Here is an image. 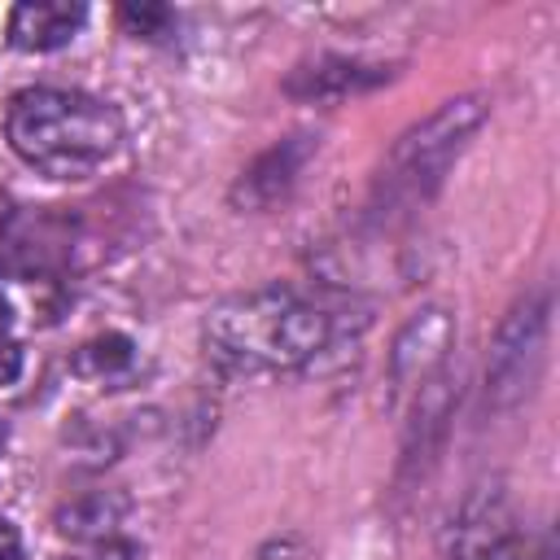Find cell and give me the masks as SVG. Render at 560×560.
<instances>
[{"mask_svg": "<svg viewBox=\"0 0 560 560\" xmlns=\"http://www.w3.org/2000/svg\"><path fill=\"white\" fill-rule=\"evenodd\" d=\"M4 136L26 166L57 179H79L114 158L122 140V118L114 105L88 92L26 88L9 105Z\"/></svg>", "mask_w": 560, "mask_h": 560, "instance_id": "1", "label": "cell"}, {"mask_svg": "<svg viewBox=\"0 0 560 560\" xmlns=\"http://www.w3.org/2000/svg\"><path fill=\"white\" fill-rule=\"evenodd\" d=\"M328 341V315L293 289H254L206 315V346L236 372H289Z\"/></svg>", "mask_w": 560, "mask_h": 560, "instance_id": "2", "label": "cell"}, {"mask_svg": "<svg viewBox=\"0 0 560 560\" xmlns=\"http://www.w3.org/2000/svg\"><path fill=\"white\" fill-rule=\"evenodd\" d=\"M486 118V105L477 96H459V101H446L438 114H429L416 131H407L398 140V149L389 153V166L381 171V192L385 201H416L424 197L446 162L464 149V140L481 127Z\"/></svg>", "mask_w": 560, "mask_h": 560, "instance_id": "3", "label": "cell"}, {"mask_svg": "<svg viewBox=\"0 0 560 560\" xmlns=\"http://www.w3.org/2000/svg\"><path fill=\"white\" fill-rule=\"evenodd\" d=\"M455 328H451V315L446 311H420L394 341V385L398 389H411V385H424L433 376V368L446 359V346H451Z\"/></svg>", "mask_w": 560, "mask_h": 560, "instance_id": "4", "label": "cell"}, {"mask_svg": "<svg viewBox=\"0 0 560 560\" xmlns=\"http://www.w3.org/2000/svg\"><path fill=\"white\" fill-rule=\"evenodd\" d=\"M88 22L83 4L70 0H26L9 13V44L22 52H52L66 48Z\"/></svg>", "mask_w": 560, "mask_h": 560, "instance_id": "5", "label": "cell"}, {"mask_svg": "<svg viewBox=\"0 0 560 560\" xmlns=\"http://www.w3.org/2000/svg\"><path fill=\"white\" fill-rule=\"evenodd\" d=\"M538 346H542V302H529L521 306L503 332H499V346L490 354V389L503 394V389H521L525 381V359H538Z\"/></svg>", "mask_w": 560, "mask_h": 560, "instance_id": "6", "label": "cell"}, {"mask_svg": "<svg viewBox=\"0 0 560 560\" xmlns=\"http://www.w3.org/2000/svg\"><path fill=\"white\" fill-rule=\"evenodd\" d=\"M306 153H311V140H306V136L280 140L271 153H262V158L241 175L236 201H245V206H271V201H280V197L293 188V179H298Z\"/></svg>", "mask_w": 560, "mask_h": 560, "instance_id": "7", "label": "cell"}, {"mask_svg": "<svg viewBox=\"0 0 560 560\" xmlns=\"http://www.w3.org/2000/svg\"><path fill=\"white\" fill-rule=\"evenodd\" d=\"M136 368V341L122 337V332H105V337H92L79 346L74 354V372L92 376V381H118Z\"/></svg>", "mask_w": 560, "mask_h": 560, "instance_id": "8", "label": "cell"}, {"mask_svg": "<svg viewBox=\"0 0 560 560\" xmlns=\"http://www.w3.org/2000/svg\"><path fill=\"white\" fill-rule=\"evenodd\" d=\"M118 516H122V503H114L109 494H83V499H74V503L57 516V521H61L57 529H61V534H74V538H96V542H105Z\"/></svg>", "mask_w": 560, "mask_h": 560, "instance_id": "9", "label": "cell"}, {"mask_svg": "<svg viewBox=\"0 0 560 560\" xmlns=\"http://www.w3.org/2000/svg\"><path fill=\"white\" fill-rule=\"evenodd\" d=\"M381 74H372V70H363V66H354V61H332V66H319V70H311V96L319 92H354V88H363V83H376Z\"/></svg>", "mask_w": 560, "mask_h": 560, "instance_id": "10", "label": "cell"}, {"mask_svg": "<svg viewBox=\"0 0 560 560\" xmlns=\"http://www.w3.org/2000/svg\"><path fill=\"white\" fill-rule=\"evenodd\" d=\"M18 372H22V346H18V332H13V306L0 293V385H13Z\"/></svg>", "mask_w": 560, "mask_h": 560, "instance_id": "11", "label": "cell"}, {"mask_svg": "<svg viewBox=\"0 0 560 560\" xmlns=\"http://www.w3.org/2000/svg\"><path fill=\"white\" fill-rule=\"evenodd\" d=\"M122 22L136 31V35H144V39H162V31L171 26V13L166 9H158V4H127L122 9Z\"/></svg>", "mask_w": 560, "mask_h": 560, "instance_id": "12", "label": "cell"}, {"mask_svg": "<svg viewBox=\"0 0 560 560\" xmlns=\"http://www.w3.org/2000/svg\"><path fill=\"white\" fill-rule=\"evenodd\" d=\"M74 560H140V551L131 542H118V538H105L96 542L88 556H74Z\"/></svg>", "mask_w": 560, "mask_h": 560, "instance_id": "13", "label": "cell"}, {"mask_svg": "<svg viewBox=\"0 0 560 560\" xmlns=\"http://www.w3.org/2000/svg\"><path fill=\"white\" fill-rule=\"evenodd\" d=\"M0 560H22V538L4 516H0Z\"/></svg>", "mask_w": 560, "mask_h": 560, "instance_id": "14", "label": "cell"}, {"mask_svg": "<svg viewBox=\"0 0 560 560\" xmlns=\"http://www.w3.org/2000/svg\"><path fill=\"white\" fill-rule=\"evenodd\" d=\"M0 451H4V424H0Z\"/></svg>", "mask_w": 560, "mask_h": 560, "instance_id": "15", "label": "cell"}]
</instances>
